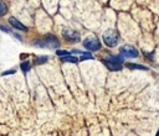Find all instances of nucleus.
<instances>
[{
  "label": "nucleus",
  "instance_id": "1",
  "mask_svg": "<svg viewBox=\"0 0 159 136\" xmlns=\"http://www.w3.org/2000/svg\"><path fill=\"white\" fill-rule=\"evenodd\" d=\"M102 38H103L104 45L108 46V47H114V46H117L118 42H119V35H118V32H117L116 30H113V28H109V30L104 31Z\"/></svg>",
  "mask_w": 159,
  "mask_h": 136
},
{
  "label": "nucleus",
  "instance_id": "2",
  "mask_svg": "<svg viewBox=\"0 0 159 136\" xmlns=\"http://www.w3.org/2000/svg\"><path fill=\"white\" fill-rule=\"evenodd\" d=\"M119 52L123 57H127V58H137L139 56V52L132 45H123L119 48Z\"/></svg>",
  "mask_w": 159,
  "mask_h": 136
},
{
  "label": "nucleus",
  "instance_id": "3",
  "mask_svg": "<svg viewBox=\"0 0 159 136\" xmlns=\"http://www.w3.org/2000/svg\"><path fill=\"white\" fill-rule=\"evenodd\" d=\"M62 36L65 37L66 41H68V42H71V43L80 42V40H81L80 32L73 31V30H68V28H65V30L62 31Z\"/></svg>",
  "mask_w": 159,
  "mask_h": 136
},
{
  "label": "nucleus",
  "instance_id": "4",
  "mask_svg": "<svg viewBox=\"0 0 159 136\" xmlns=\"http://www.w3.org/2000/svg\"><path fill=\"white\" fill-rule=\"evenodd\" d=\"M83 46L91 52V51H98L101 49V42L98 38L96 37H87L84 41H83Z\"/></svg>",
  "mask_w": 159,
  "mask_h": 136
},
{
  "label": "nucleus",
  "instance_id": "5",
  "mask_svg": "<svg viewBox=\"0 0 159 136\" xmlns=\"http://www.w3.org/2000/svg\"><path fill=\"white\" fill-rule=\"evenodd\" d=\"M9 23L15 28V30H19V31H24V32H26L27 31V27L24 25V23H21L17 19H15V17H10L9 19Z\"/></svg>",
  "mask_w": 159,
  "mask_h": 136
},
{
  "label": "nucleus",
  "instance_id": "6",
  "mask_svg": "<svg viewBox=\"0 0 159 136\" xmlns=\"http://www.w3.org/2000/svg\"><path fill=\"white\" fill-rule=\"evenodd\" d=\"M43 41H45L46 46H48V47H52V48L58 47V40H57V37L53 36V35H46Z\"/></svg>",
  "mask_w": 159,
  "mask_h": 136
},
{
  "label": "nucleus",
  "instance_id": "7",
  "mask_svg": "<svg viewBox=\"0 0 159 136\" xmlns=\"http://www.w3.org/2000/svg\"><path fill=\"white\" fill-rule=\"evenodd\" d=\"M102 62H103V64H104L109 70H114V72H117V70H120V69H122L120 63H116V62L109 61V59H102Z\"/></svg>",
  "mask_w": 159,
  "mask_h": 136
},
{
  "label": "nucleus",
  "instance_id": "8",
  "mask_svg": "<svg viewBox=\"0 0 159 136\" xmlns=\"http://www.w3.org/2000/svg\"><path fill=\"white\" fill-rule=\"evenodd\" d=\"M61 61L62 62H65V63H77L80 59L77 58V57H75V56H65V57H62L61 58Z\"/></svg>",
  "mask_w": 159,
  "mask_h": 136
},
{
  "label": "nucleus",
  "instance_id": "9",
  "mask_svg": "<svg viewBox=\"0 0 159 136\" xmlns=\"http://www.w3.org/2000/svg\"><path fill=\"white\" fill-rule=\"evenodd\" d=\"M127 67L129 69H142V70H147L148 68L145 66H142V64H134V63H127Z\"/></svg>",
  "mask_w": 159,
  "mask_h": 136
},
{
  "label": "nucleus",
  "instance_id": "10",
  "mask_svg": "<svg viewBox=\"0 0 159 136\" xmlns=\"http://www.w3.org/2000/svg\"><path fill=\"white\" fill-rule=\"evenodd\" d=\"M20 67H21V70H22L24 73H26V72L30 70V68H31V63H30V61H24V62L20 64Z\"/></svg>",
  "mask_w": 159,
  "mask_h": 136
},
{
  "label": "nucleus",
  "instance_id": "11",
  "mask_svg": "<svg viewBox=\"0 0 159 136\" xmlns=\"http://www.w3.org/2000/svg\"><path fill=\"white\" fill-rule=\"evenodd\" d=\"M109 61H113V62H116V63H122V62H123V56H122V54H120V56H119V54H116V56H114V54H111V56H109Z\"/></svg>",
  "mask_w": 159,
  "mask_h": 136
},
{
  "label": "nucleus",
  "instance_id": "12",
  "mask_svg": "<svg viewBox=\"0 0 159 136\" xmlns=\"http://www.w3.org/2000/svg\"><path fill=\"white\" fill-rule=\"evenodd\" d=\"M6 12H7V6L2 0H0V16L5 15Z\"/></svg>",
  "mask_w": 159,
  "mask_h": 136
},
{
  "label": "nucleus",
  "instance_id": "13",
  "mask_svg": "<svg viewBox=\"0 0 159 136\" xmlns=\"http://www.w3.org/2000/svg\"><path fill=\"white\" fill-rule=\"evenodd\" d=\"M56 54H57V56H60V57H65V56H70V54H71V52L65 51V49H57V51H56Z\"/></svg>",
  "mask_w": 159,
  "mask_h": 136
},
{
  "label": "nucleus",
  "instance_id": "14",
  "mask_svg": "<svg viewBox=\"0 0 159 136\" xmlns=\"http://www.w3.org/2000/svg\"><path fill=\"white\" fill-rule=\"evenodd\" d=\"M92 58H93V56H92L89 52H84V53L81 56L80 61H86V59H92Z\"/></svg>",
  "mask_w": 159,
  "mask_h": 136
},
{
  "label": "nucleus",
  "instance_id": "15",
  "mask_svg": "<svg viewBox=\"0 0 159 136\" xmlns=\"http://www.w3.org/2000/svg\"><path fill=\"white\" fill-rule=\"evenodd\" d=\"M46 61H47V56L37 57V58H36V64H41V63H45Z\"/></svg>",
  "mask_w": 159,
  "mask_h": 136
},
{
  "label": "nucleus",
  "instance_id": "16",
  "mask_svg": "<svg viewBox=\"0 0 159 136\" xmlns=\"http://www.w3.org/2000/svg\"><path fill=\"white\" fill-rule=\"evenodd\" d=\"M12 73H15V69H9L7 72H4V73H1V75H7V74H12Z\"/></svg>",
  "mask_w": 159,
  "mask_h": 136
},
{
  "label": "nucleus",
  "instance_id": "17",
  "mask_svg": "<svg viewBox=\"0 0 159 136\" xmlns=\"http://www.w3.org/2000/svg\"><path fill=\"white\" fill-rule=\"evenodd\" d=\"M0 30H2L4 32H10V30L6 26H4V25H0Z\"/></svg>",
  "mask_w": 159,
  "mask_h": 136
},
{
  "label": "nucleus",
  "instance_id": "18",
  "mask_svg": "<svg viewBox=\"0 0 159 136\" xmlns=\"http://www.w3.org/2000/svg\"><path fill=\"white\" fill-rule=\"evenodd\" d=\"M155 136H159V130H158V132L155 134Z\"/></svg>",
  "mask_w": 159,
  "mask_h": 136
}]
</instances>
